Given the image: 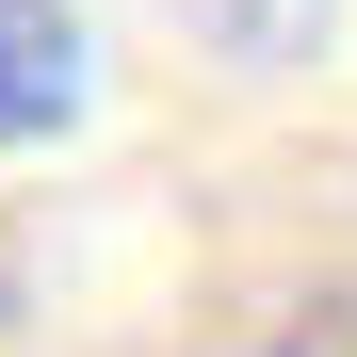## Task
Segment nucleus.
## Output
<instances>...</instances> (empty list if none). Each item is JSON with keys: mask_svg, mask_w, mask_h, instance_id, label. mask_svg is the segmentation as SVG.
<instances>
[{"mask_svg": "<svg viewBox=\"0 0 357 357\" xmlns=\"http://www.w3.org/2000/svg\"><path fill=\"white\" fill-rule=\"evenodd\" d=\"M195 17H211L227 49H309V33H325V0H195Z\"/></svg>", "mask_w": 357, "mask_h": 357, "instance_id": "nucleus-2", "label": "nucleus"}, {"mask_svg": "<svg viewBox=\"0 0 357 357\" xmlns=\"http://www.w3.org/2000/svg\"><path fill=\"white\" fill-rule=\"evenodd\" d=\"M82 114V17L66 0H0V146L66 130Z\"/></svg>", "mask_w": 357, "mask_h": 357, "instance_id": "nucleus-1", "label": "nucleus"}, {"mask_svg": "<svg viewBox=\"0 0 357 357\" xmlns=\"http://www.w3.org/2000/svg\"><path fill=\"white\" fill-rule=\"evenodd\" d=\"M260 357H357V341H341V325H292V341H260Z\"/></svg>", "mask_w": 357, "mask_h": 357, "instance_id": "nucleus-3", "label": "nucleus"}]
</instances>
